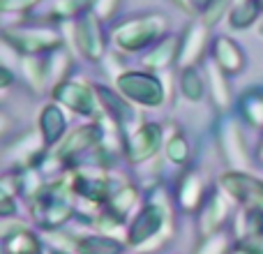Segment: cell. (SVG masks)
I'll return each instance as SVG.
<instances>
[{
	"mask_svg": "<svg viewBox=\"0 0 263 254\" xmlns=\"http://www.w3.org/2000/svg\"><path fill=\"white\" fill-rule=\"evenodd\" d=\"M168 21L162 14H145V16H136L129 19L127 23L116 30V42L120 46L129 51H139L143 46H148L150 42L159 40V37L166 32Z\"/></svg>",
	"mask_w": 263,
	"mask_h": 254,
	"instance_id": "cell-1",
	"label": "cell"
},
{
	"mask_svg": "<svg viewBox=\"0 0 263 254\" xmlns=\"http://www.w3.org/2000/svg\"><path fill=\"white\" fill-rule=\"evenodd\" d=\"M219 190L236 201L238 206H261L263 204V180L259 176H252L247 171H231L222 173L219 178Z\"/></svg>",
	"mask_w": 263,
	"mask_h": 254,
	"instance_id": "cell-2",
	"label": "cell"
},
{
	"mask_svg": "<svg viewBox=\"0 0 263 254\" xmlns=\"http://www.w3.org/2000/svg\"><path fill=\"white\" fill-rule=\"evenodd\" d=\"M210 44V28L205 26L203 21H192L190 26L185 28L182 37L178 40V65L182 69L187 67H196L201 63V58L205 56Z\"/></svg>",
	"mask_w": 263,
	"mask_h": 254,
	"instance_id": "cell-3",
	"label": "cell"
},
{
	"mask_svg": "<svg viewBox=\"0 0 263 254\" xmlns=\"http://www.w3.org/2000/svg\"><path fill=\"white\" fill-rule=\"evenodd\" d=\"M219 148L222 155L233 169L245 171L250 167V155H247V141H245V132L240 127V120L231 118L224 120V125L219 127Z\"/></svg>",
	"mask_w": 263,
	"mask_h": 254,
	"instance_id": "cell-4",
	"label": "cell"
},
{
	"mask_svg": "<svg viewBox=\"0 0 263 254\" xmlns=\"http://www.w3.org/2000/svg\"><path fill=\"white\" fill-rule=\"evenodd\" d=\"M210 53H213V63L222 69L227 77H236L245 69V51L236 40L227 35H219L210 42Z\"/></svg>",
	"mask_w": 263,
	"mask_h": 254,
	"instance_id": "cell-5",
	"label": "cell"
},
{
	"mask_svg": "<svg viewBox=\"0 0 263 254\" xmlns=\"http://www.w3.org/2000/svg\"><path fill=\"white\" fill-rule=\"evenodd\" d=\"M229 196L224 194L222 190H213L208 194V199H203V210H201V217H199V231L201 236H213V233L222 231L224 222L229 220Z\"/></svg>",
	"mask_w": 263,
	"mask_h": 254,
	"instance_id": "cell-6",
	"label": "cell"
},
{
	"mask_svg": "<svg viewBox=\"0 0 263 254\" xmlns=\"http://www.w3.org/2000/svg\"><path fill=\"white\" fill-rule=\"evenodd\" d=\"M123 88L125 93H129L136 102L148 106H157L162 102V86L157 79L145 77V74H129L123 79Z\"/></svg>",
	"mask_w": 263,
	"mask_h": 254,
	"instance_id": "cell-7",
	"label": "cell"
},
{
	"mask_svg": "<svg viewBox=\"0 0 263 254\" xmlns=\"http://www.w3.org/2000/svg\"><path fill=\"white\" fill-rule=\"evenodd\" d=\"M238 116L247 127L263 132V88H250L238 97Z\"/></svg>",
	"mask_w": 263,
	"mask_h": 254,
	"instance_id": "cell-8",
	"label": "cell"
},
{
	"mask_svg": "<svg viewBox=\"0 0 263 254\" xmlns=\"http://www.w3.org/2000/svg\"><path fill=\"white\" fill-rule=\"evenodd\" d=\"M205 74H208L205 86H208L215 106H217V109H222V111L229 109V106H231V86H229V77L215 63L208 65V72H205Z\"/></svg>",
	"mask_w": 263,
	"mask_h": 254,
	"instance_id": "cell-9",
	"label": "cell"
},
{
	"mask_svg": "<svg viewBox=\"0 0 263 254\" xmlns=\"http://www.w3.org/2000/svg\"><path fill=\"white\" fill-rule=\"evenodd\" d=\"M205 196V183L201 180L199 173H187L180 183V190H178V199H180V206L185 210H194L203 204Z\"/></svg>",
	"mask_w": 263,
	"mask_h": 254,
	"instance_id": "cell-10",
	"label": "cell"
},
{
	"mask_svg": "<svg viewBox=\"0 0 263 254\" xmlns=\"http://www.w3.org/2000/svg\"><path fill=\"white\" fill-rule=\"evenodd\" d=\"M261 16V7L256 5V0H247L242 5H236L229 12V26L233 30H247L250 26H254Z\"/></svg>",
	"mask_w": 263,
	"mask_h": 254,
	"instance_id": "cell-11",
	"label": "cell"
},
{
	"mask_svg": "<svg viewBox=\"0 0 263 254\" xmlns=\"http://www.w3.org/2000/svg\"><path fill=\"white\" fill-rule=\"evenodd\" d=\"M180 90H182V95H185L190 102H201L205 97L208 86H205V81H203V77H201L199 69H196V67H187V69H182Z\"/></svg>",
	"mask_w": 263,
	"mask_h": 254,
	"instance_id": "cell-12",
	"label": "cell"
},
{
	"mask_svg": "<svg viewBox=\"0 0 263 254\" xmlns=\"http://www.w3.org/2000/svg\"><path fill=\"white\" fill-rule=\"evenodd\" d=\"M159 146V127L155 125H148L134 136V157L141 159V157H148L157 150Z\"/></svg>",
	"mask_w": 263,
	"mask_h": 254,
	"instance_id": "cell-13",
	"label": "cell"
},
{
	"mask_svg": "<svg viewBox=\"0 0 263 254\" xmlns=\"http://www.w3.org/2000/svg\"><path fill=\"white\" fill-rule=\"evenodd\" d=\"M231 5H233V0H203L201 9H199L201 21L208 28L217 26V23L231 12Z\"/></svg>",
	"mask_w": 263,
	"mask_h": 254,
	"instance_id": "cell-14",
	"label": "cell"
},
{
	"mask_svg": "<svg viewBox=\"0 0 263 254\" xmlns=\"http://www.w3.org/2000/svg\"><path fill=\"white\" fill-rule=\"evenodd\" d=\"M176 58H178V37L168 35V37H164L157 49H153V53L145 58V63L153 65V67H166Z\"/></svg>",
	"mask_w": 263,
	"mask_h": 254,
	"instance_id": "cell-15",
	"label": "cell"
},
{
	"mask_svg": "<svg viewBox=\"0 0 263 254\" xmlns=\"http://www.w3.org/2000/svg\"><path fill=\"white\" fill-rule=\"evenodd\" d=\"M159 227H162V213H159V208L150 206L148 210H143V215H141L139 222H136V227H134V241H141V238L153 236V233L159 231Z\"/></svg>",
	"mask_w": 263,
	"mask_h": 254,
	"instance_id": "cell-16",
	"label": "cell"
},
{
	"mask_svg": "<svg viewBox=\"0 0 263 254\" xmlns=\"http://www.w3.org/2000/svg\"><path fill=\"white\" fill-rule=\"evenodd\" d=\"M231 252V241L227 231H217L213 236H205L203 245L199 247V254H229Z\"/></svg>",
	"mask_w": 263,
	"mask_h": 254,
	"instance_id": "cell-17",
	"label": "cell"
},
{
	"mask_svg": "<svg viewBox=\"0 0 263 254\" xmlns=\"http://www.w3.org/2000/svg\"><path fill=\"white\" fill-rule=\"evenodd\" d=\"M166 155L171 162L176 164H185L187 157H190V146H187L185 136H173L166 146Z\"/></svg>",
	"mask_w": 263,
	"mask_h": 254,
	"instance_id": "cell-18",
	"label": "cell"
},
{
	"mask_svg": "<svg viewBox=\"0 0 263 254\" xmlns=\"http://www.w3.org/2000/svg\"><path fill=\"white\" fill-rule=\"evenodd\" d=\"M35 3L37 0H0V12H23Z\"/></svg>",
	"mask_w": 263,
	"mask_h": 254,
	"instance_id": "cell-19",
	"label": "cell"
},
{
	"mask_svg": "<svg viewBox=\"0 0 263 254\" xmlns=\"http://www.w3.org/2000/svg\"><path fill=\"white\" fill-rule=\"evenodd\" d=\"M120 0H95V9L100 12V16H111L116 12Z\"/></svg>",
	"mask_w": 263,
	"mask_h": 254,
	"instance_id": "cell-20",
	"label": "cell"
},
{
	"mask_svg": "<svg viewBox=\"0 0 263 254\" xmlns=\"http://www.w3.org/2000/svg\"><path fill=\"white\" fill-rule=\"evenodd\" d=\"M254 159L259 164H263V134H261V139H259V143H256V150H254Z\"/></svg>",
	"mask_w": 263,
	"mask_h": 254,
	"instance_id": "cell-21",
	"label": "cell"
},
{
	"mask_svg": "<svg viewBox=\"0 0 263 254\" xmlns=\"http://www.w3.org/2000/svg\"><path fill=\"white\" fill-rule=\"evenodd\" d=\"M242 3H247V0H233V5H231V7H236V5H242Z\"/></svg>",
	"mask_w": 263,
	"mask_h": 254,
	"instance_id": "cell-22",
	"label": "cell"
},
{
	"mask_svg": "<svg viewBox=\"0 0 263 254\" xmlns=\"http://www.w3.org/2000/svg\"><path fill=\"white\" fill-rule=\"evenodd\" d=\"M259 35L263 37V19H261V21H259Z\"/></svg>",
	"mask_w": 263,
	"mask_h": 254,
	"instance_id": "cell-23",
	"label": "cell"
},
{
	"mask_svg": "<svg viewBox=\"0 0 263 254\" xmlns=\"http://www.w3.org/2000/svg\"><path fill=\"white\" fill-rule=\"evenodd\" d=\"M256 5H259V7H261V12H263V0H256Z\"/></svg>",
	"mask_w": 263,
	"mask_h": 254,
	"instance_id": "cell-24",
	"label": "cell"
},
{
	"mask_svg": "<svg viewBox=\"0 0 263 254\" xmlns=\"http://www.w3.org/2000/svg\"><path fill=\"white\" fill-rule=\"evenodd\" d=\"M261 210H263V204H261Z\"/></svg>",
	"mask_w": 263,
	"mask_h": 254,
	"instance_id": "cell-25",
	"label": "cell"
}]
</instances>
